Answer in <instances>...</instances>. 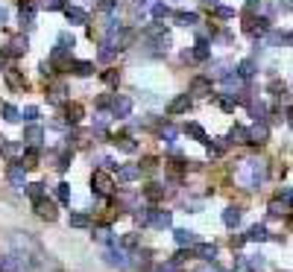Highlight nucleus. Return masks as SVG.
Masks as SVG:
<instances>
[{"mask_svg":"<svg viewBox=\"0 0 293 272\" xmlns=\"http://www.w3.org/2000/svg\"><path fill=\"white\" fill-rule=\"evenodd\" d=\"M238 179L246 185V190H255V187H261L264 179H267V164H264L261 158H249V161H243Z\"/></svg>","mask_w":293,"mask_h":272,"instance_id":"obj_1","label":"nucleus"},{"mask_svg":"<svg viewBox=\"0 0 293 272\" xmlns=\"http://www.w3.org/2000/svg\"><path fill=\"white\" fill-rule=\"evenodd\" d=\"M126 257H129V255H126V249H121V246H118V249H115V246H109V249L103 252V260L109 263V266H118V269H123V266L129 263Z\"/></svg>","mask_w":293,"mask_h":272,"instance_id":"obj_2","label":"nucleus"},{"mask_svg":"<svg viewBox=\"0 0 293 272\" xmlns=\"http://www.w3.org/2000/svg\"><path fill=\"white\" fill-rule=\"evenodd\" d=\"M94 190H97L100 196H109V193L115 190L112 176H109V173H103V170H97V173H94Z\"/></svg>","mask_w":293,"mask_h":272,"instance_id":"obj_3","label":"nucleus"},{"mask_svg":"<svg viewBox=\"0 0 293 272\" xmlns=\"http://www.w3.org/2000/svg\"><path fill=\"white\" fill-rule=\"evenodd\" d=\"M132 114V100L129 97H115L112 100V117H129Z\"/></svg>","mask_w":293,"mask_h":272,"instance_id":"obj_4","label":"nucleus"},{"mask_svg":"<svg viewBox=\"0 0 293 272\" xmlns=\"http://www.w3.org/2000/svg\"><path fill=\"white\" fill-rule=\"evenodd\" d=\"M188 94H193V97H206V94H211V79H208V76H193Z\"/></svg>","mask_w":293,"mask_h":272,"instance_id":"obj_5","label":"nucleus"},{"mask_svg":"<svg viewBox=\"0 0 293 272\" xmlns=\"http://www.w3.org/2000/svg\"><path fill=\"white\" fill-rule=\"evenodd\" d=\"M193 257L211 263V260L217 257V246H214V243H197V246H193Z\"/></svg>","mask_w":293,"mask_h":272,"instance_id":"obj_6","label":"nucleus"},{"mask_svg":"<svg viewBox=\"0 0 293 272\" xmlns=\"http://www.w3.org/2000/svg\"><path fill=\"white\" fill-rule=\"evenodd\" d=\"M6 176H9L12 187H18V190H24V187H27V173H24V164H12Z\"/></svg>","mask_w":293,"mask_h":272,"instance_id":"obj_7","label":"nucleus"},{"mask_svg":"<svg viewBox=\"0 0 293 272\" xmlns=\"http://www.w3.org/2000/svg\"><path fill=\"white\" fill-rule=\"evenodd\" d=\"M188 108H190V97H188V94H179V97H176V100L167 105V114H170V117H176V114H185Z\"/></svg>","mask_w":293,"mask_h":272,"instance_id":"obj_8","label":"nucleus"},{"mask_svg":"<svg viewBox=\"0 0 293 272\" xmlns=\"http://www.w3.org/2000/svg\"><path fill=\"white\" fill-rule=\"evenodd\" d=\"M270 138V129H267V123L264 120H255V126L249 129V144H264Z\"/></svg>","mask_w":293,"mask_h":272,"instance_id":"obj_9","label":"nucleus"},{"mask_svg":"<svg viewBox=\"0 0 293 272\" xmlns=\"http://www.w3.org/2000/svg\"><path fill=\"white\" fill-rule=\"evenodd\" d=\"M35 205V214L38 217H44V220H56V205L44 196V199H38V202H33Z\"/></svg>","mask_w":293,"mask_h":272,"instance_id":"obj_10","label":"nucleus"},{"mask_svg":"<svg viewBox=\"0 0 293 272\" xmlns=\"http://www.w3.org/2000/svg\"><path fill=\"white\" fill-rule=\"evenodd\" d=\"M41 138H44V129H41V126H27V129H24V138H21V141H27V147H38V144H41Z\"/></svg>","mask_w":293,"mask_h":272,"instance_id":"obj_11","label":"nucleus"},{"mask_svg":"<svg viewBox=\"0 0 293 272\" xmlns=\"http://www.w3.org/2000/svg\"><path fill=\"white\" fill-rule=\"evenodd\" d=\"M208 56H211V50H208V44L200 38L197 44H193V50H188L185 53V59H193V62H206Z\"/></svg>","mask_w":293,"mask_h":272,"instance_id":"obj_12","label":"nucleus"},{"mask_svg":"<svg viewBox=\"0 0 293 272\" xmlns=\"http://www.w3.org/2000/svg\"><path fill=\"white\" fill-rule=\"evenodd\" d=\"M115 170H118V179H121V182H135V179L141 176V167H138V164H123V167H118V164H115Z\"/></svg>","mask_w":293,"mask_h":272,"instance_id":"obj_13","label":"nucleus"},{"mask_svg":"<svg viewBox=\"0 0 293 272\" xmlns=\"http://www.w3.org/2000/svg\"><path fill=\"white\" fill-rule=\"evenodd\" d=\"M150 225H155V228H170L173 225L170 211H150Z\"/></svg>","mask_w":293,"mask_h":272,"instance_id":"obj_14","label":"nucleus"},{"mask_svg":"<svg viewBox=\"0 0 293 272\" xmlns=\"http://www.w3.org/2000/svg\"><path fill=\"white\" fill-rule=\"evenodd\" d=\"M65 18L70 24H88V12L79 9V6H65Z\"/></svg>","mask_w":293,"mask_h":272,"instance_id":"obj_15","label":"nucleus"},{"mask_svg":"<svg viewBox=\"0 0 293 272\" xmlns=\"http://www.w3.org/2000/svg\"><path fill=\"white\" fill-rule=\"evenodd\" d=\"M27 47H30V41H27V35H15L12 41H9V56H21V53H27Z\"/></svg>","mask_w":293,"mask_h":272,"instance_id":"obj_16","label":"nucleus"},{"mask_svg":"<svg viewBox=\"0 0 293 272\" xmlns=\"http://www.w3.org/2000/svg\"><path fill=\"white\" fill-rule=\"evenodd\" d=\"M173 237H176V243H179L182 249H185V246H197V243H200V240H197V234H193L190 228H179Z\"/></svg>","mask_w":293,"mask_h":272,"instance_id":"obj_17","label":"nucleus"},{"mask_svg":"<svg viewBox=\"0 0 293 272\" xmlns=\"http://www.w3.org/2000/svg\"><path fill=\"white\" fill-rule=\"evenodd\" d=\"M173 21H176L179 27H197V24H200V15H197V12H173Z\"/></svg>","mask_w":293,"mask_h":272,"instance_id":"obj_18","label":"nucleus"},{"mask_svg":"<svg viewBox=\"0 0 293 272\" xmlns=\"http://www.w3.org/2000/svg\"><path fill=\"white\" fill-rule=\"evenodd\" d=\"M68 70H73L76 76H91L94 73V65L85 62V59H79V62H68Z\"/></svg>","mask_w":293,"mask_h":272,"instance_id":"obj_19","label":"nucleus"},{"mask_svg":"<svg viewBox=\"0 0 293 272\" xmlns=\"http://www.w3.org/2000/svg\"><path fill=\"white\" fill-rule=\"evenodd\" d=\"M223 225L226 228H238V225H241V208H226L223 211Z\"/></svg>","mask_w":293,"mask_h":272,"instance_id":"obj_20","label":"nucleus"},{"mask_svg":"<svg viewBox=\"0 0 293 272\" xmlns=\"http://www.w3.org/2000/svg\"><path fill=\"white\" fill-rule=\"evenodd\" d=\"M185 135H190V138H197V141H200V144H211V141H208V135H206V129H203V126H200V123H188V126H185Z\"/></svg>","mask_w":293,"mask_h":272,"instance_id":"obj_21","label":"nucleus"},{"mask_svg":"<svg viewBox=\"0 0 293 272\" xmlns=\"http://www.w3.org/2000/svg\"><path fill=\"white\" fill-rule=\"evenodd\" d=\"M65 120H68V123H79V120H82V105H79V102H68V105H65Z\"/></svg>","mask_w":293,"mask_h":272,"instance_id":"obj_22","label":"nucleus"},{"mask_svg":"<svg viewBox=\"0 0 293 272\" xmlns=\"http://www.w3.org/2000/svg\"><path fill=\"white\" fill-rule=\"evenodd\" d=\"M255 70H258L255 59H243L241 65H238V73H241L243 79H252V76H255Z\"/></svg>","mask_w":293,"mask_h":272,"instance_id":"obj_23","label":"nucleus"},{"mask_svg":"<svg viewBox=\"0 0 293 272\" xmlns=\"http://www.w3.org/2000/svg\"><path fill=\"white\" fill-rule=\"evenodd\" d=\"M267 30H270V21H267V18H255V21H249V24H246V33H267Z\"/></svg>","mask_w":293,"mask_h":272,"instance_id":"obj_24","label":"nucleus"},{"mask_svg":"<svg viewBox=\"0 0 293 272\" xmlns=\"http://www.w3.org/2000/svg\"><path fill=\"white\" fill-rule=\"evenodd\" d=\"M246 240H252V243H264V240H270V234H267L264 225H252V228L246 231Z\"/></svg>","mask_w":293,"mask_h":272,"instance_id":"obj_25","label":"nucleus"},{"mask_svg":"<svg viewBox=\"0 0 293 272\" xmlns=\"http://www.w3.org/2000/svg\"><path fill=\"white\" fill-rule=\"evenodd\" d=\"M18 263H21L18 255H3L0 257V272H18Z\"/></svg>","mask_w":293,"mask_h":272,"instance_id":"obj_26","label":"nucleus"},{"mask_svg":"<svg viewBox=\"0 0 293 272\" xmlns=\"http://www.w3.org/2000/svg\"><path fill=\"white\" fill-rule=\"evenodd\" d=\"M0 114H3L6 123H18V120H21V111H18L15 105H9V102H3V105H0Z\"/></svg>","mask_w":293,"mask_h":272,"instance_id":"obj_27","label":"nucleus"},{"mask_svg":"<svg viewBox=\"0 0 293 272\" xmlns=\"http://www.w3.org/2000/svg\"><path fill=\"white\" fill-rule=\"evenodd\" d=\"M229 141H232V144H249V129H243V126H235V129L229 132Z\"/></svg>","mask_w":293,"mask_h":272,"instance_id":"obj_28","label":"nucleus"},{"mask_svg":"<svg viewBox=\"0 0 293 272\" xmlns=\"http://www.w3.org/2000/svg\"><path fill=\"white\" fill-rule=\"evenodd\" d=\"M24 193H27L33 202H38V199H44V185H41V182H33V185L24 187Z\"/></svg>","mask_w":293,"mask_h":272,"instance_id":"obj_29","label":"nucleus"},{"mask_svg":"<svg viewBox=\"0 0 293 272\" xmlns=\"http://www.w3.org/2000/svg\"><path fill=\"white\" fill-rule=\"evenodd\" d=\"M144 196H147V199H153V202H158V199H164V185H147L144 187Z\"/></svg>","mask_w":293,"mask_h":272,"instance_id":"obj_30","label":"nucleus"},{"mask_svg":"<svg viewBox=\"0 0 293 272\" xmlns=\"http://www.w3.org/2000/svg\"><path fill=\"white\" fill-rule=\"evenodd\" d=\"M91 225V217L82 214V211H76V214H70V228H88Z\"/></svg>","mask_w":293,"mask_h":272,"instance_id":"obj_31","label":"nucleus"},{"mask_svg":"<svg viewBox=\"0 0 293 272\" xmlns=\"http://www.w3.org/2000/svg\"><path fill=\"white\" fill-rule=\"evenodd\" d=\"M112 144H115L118 150H123V153H135V150H138V144H135L132 138H115Z\"/></svg>","mask_w":293,"mask_h":272,"instance_id":"obj_32","label":"nucleus"},{"mask_svg":"<svg viewBox=\"0 0 293 272\" xmlns=\"http://www.w3.org/2000/svg\"><path fill=\"white\" fill-rule=\"evenodd\" d=\"M249 114H252L255 120H264V117H267V105H264V102L249 100Z\"/></svg>","mask_w":293,"mask_h":272,"instance_id":"obj_33","label":"nucleus"},{"mask_svg":"<svg viewBox=\"0 0 293 272\" xmlns=\"http://www.w3.org/2000/svg\"><path fill=\"white\" fill-rule=\"evenodd\" d=\"M65 59H70V50H68V47H56V50L50 53V62H53V65H62Z\"/></svg>","mask_w":293,"mask_h":272,"instance_id":"obj_34","label":"nucleus"},{"mask_svg":"<svg viewBox=\"0 0 293 272\" xmlns=\"http://www.w3.org/2000/svg\"><path fill=\"white\" fill-rule=\"evenodd\" d=\"M138 243H141V237H138V234H123V237H121V249H126V252H132V249H135Z\"/></svg>","mask_w":293,"mask_h":272,"instance_id":"obj_35","label":"nucleus"},{"mask_svg":"<svg viewBox=\"0 0 293 272\" xmlns=\"http://www.w3.org/2000/svg\"><path fill=\"white\" fill-rule=\"evenodd\" d=\"M35 161H38V147H27V155H24V167H35Z\"/></svg>","mask_w":293,"mask_h":272,"instance_id":"obj_36","label":"nucleus"},{"mask_svg":"<svg viewBox=\"0 0 293 272\" xmlns=\"http://www.w3.org/2000/svg\"><path fill=\"white\" fill-rule=\"evenodd\" d=\"M217 105H220L223 111H235L238 100H235V94H229V97H217Z\"/></svg>","mask_w":293,"mask_h":272,"instance_id":"obj_37","label":"nucleus"},{"mask_svg":"<svg viewBox=\"0 0 293 272\" xmlns=\"http://www.w3.org/2000/svg\"><path fill=\"white\" fill-rule=\"evenodd\" d=\"M173 12H170V6H167V3H155L153 6V18H158V21H161V18H170Z\"/></svg>","mask_w":293,"mask_h":272,"instance_id":"obj_38","label":"nucleus"},{"mask_svg":"<svg viewBox=\"0 0 293 272\" xmlns=\"http://www.w3.org/2000/svg\"><path fill=\"white\" fill-rule=\"evenodd\" d=\"M56 196H59V202H65V205L70 202V185L68 182H62V185L56 187Z\"/></svg>","mask_w":293,"mask_h":272,"instance_id":"obj_39","label":"nucleus"},{"mask_svg":"<svg viewBox=\"0 0 293 272\" xmlns=\"http://www.w3.org/2000/svg\"><path fill=\"white\" fill-rule=\"evenodd\" d=\"M94 237L100 240V243H106V246H115V237H112V231H109V228H97V231H94Z\"/></svg>","mask_w":293,"mask_h":272,"instance_id":"obj_40","label":"nucleus"},{"mask_svg":"<svg viewBox=\"0 0 293 272\" xmlns=\"http://www.w3.org/2000/svg\"><path fill=\"white\" fill-rule=\"evenodd\" d=\"M6 82H9L12 88H24V85H27V82H24V79L15 73V70H6Z\"/></svg>","mask_w":293,"mask_h":272,"instance_id":"obj_41","label":"nucleus"},{"mask_svg":"<svg viewBox=\"0 0 293 272\" xmlns=\"http://www.w3.org/2000/svg\"><path fill=\"white\" fill-rule=\"evenodd\" d=\"M70 161H73V153H70V150H65V153L59 155V164H56V167H59V170H68Z\"/></svg>","mask_w":293,"mask_h":272,"instance_id":"obj_42","label":"nucleus"},{"mask_svg":"<svg viewBox=\"0 0 293 272\" xmlns=\"http://www.w3.org/2000/svg\"><path fill=\"white\" fill-rule=\"evenodd\" d=\"M21 117L27 120V123H35V120H38V108H35V105H27V108L21 111Z\"/></svg>","mask_w":293,"mask_h":272,"instance_id":"obj_43","label":"nucleus"},{"mask_svg":"<svg viewBox=\"0 0 293 272\" xmlns=\"http://www.w3.org/2000/svg\"><path fill=\"white\" fill-rule=\"evenodd\" d=\"M270 211H273V214H287L290 205H284L281 199H273V202H270Z\"/></svg>","mask_w":293,"mask_h":272,"instance_id":"obj_44","label":"nucleus"},{"mask_svg":"<svg viewBox=\"0 0 293 272\" xmlns=\"http://www.w3.org/2000/svg\"><path fill=\"white\" fill-rule=\"evenodd\" d=\"M278 199L293 208V187H281V190H278Z\"/></svg>","mask_w":293,"mask_h":272,"instance_id":"obj_45","label":"nucleus"},{"mask_svg":"<svg viewBox=\"0 0 293 272\" xmlns=\"http://www.w3.org/2000/svg\"><path fill=\"white\" fill-rule=\"evenodd\" d=\"M214 15L217 18H235V9H232V6H214Z\"/></svg>","mask_w":293,"mask_h":272,"instance_id":"obj_46","label":"nucleus"},{"mask_svg":"<svg viewBox=\"0 0 293 272\" xmlns=\"http://www.w3.org/2000/svg\"><path fill=\"white\" fill-rule=\"evenodd\" d=\"M155 272H179V263L176 260H167V263H161Z\"/></svg>","mask_w":293,"mask_h":272,"instance_id":"obj_47","label":"nucleus"},{"mask_svg":"<svg viewBox=\"0 0 293 272\" xmlns=\"http://www.w3.org/2000/svg\"><path fill=\"white\" fill-rule=\"evenodd\" d=\"M59 47H68V50H70V47H73V35L62 33V35H59Z\"/></svg>","mask_w":293,"mask_h":272,"instance_id":"obj_48","label":"nucleus"},{"mask_svg":"<svg viewBox=\"0 0 293 272\" xmlns=\"http://www.w3.org/2000/svg\"><path fill=\"white\" fill-rule=\"evenodd\" d=\"M0 153H3V155H15L18 153V144H9V141H6V144H0Z\"/></svg>","mask_w":293,"mask_h":272,"instance_id":"obj_49","label":"nucleus"},{"mask_svg":"<svg viewBox=\"0 0 293 272\" xmlns=\"http://www.w3.org/2000/svg\"><path fill=\"white\" fill-rule=\"evenodd\" d=\"M103 82H106V85H115V82H118V70H109V73H103Z\"/></svg>","mask_w":293,"mask_h":272,"instance_id":"obj_50","label":"nucleus"},{"mask_svg":"<svg viewBox=\"0 0 293 272\" xmlns=\"http://www.w3.org/2000/svg\"><path fill=\"white\" fill-rule=\"evenodd\" d=\"M47 9H65V0H44Z\"/></svg>","mask_w":293,"mask_h":272,"instance_id":"obj_51","label":"nucleus"},{"mask_svg":"<svg viewBox=\"0 0 293 272\" xmlns=\"http://www.w3.org/2000/svg\"><path fill=\"white\" fill-rule=\"evenodd\" d=\"M261 6V0H246V12H255Z\"/></svg>","mask_w":293,"mask_h":272,"instance_id":"obj_52","label":"nucleus"},{"mask_svg":"<svg viewBox=\"0 0 293 272\" xmlns=\"http://www.w3.org/2000/svg\"><path fill=\"white\" fill-rule=\"evenodd\" d=\"M197 272H217V266H211V263H206L203 269H197Z\"/></svg>","mask_w":293,"mask_h":272,"instance_id":"obj_53","label":"nucleus"},{"mask_svg":"<svg viewBox=\"0 0 293 272\" xmlns=\"http://www.w3.org/2000/svg\"><path fill=\"white\" fill-rule=\"evenodd\" d=\"M6 56H9V50H0V65L6 62Z\"/></svg>","mask_w":293,"mask_h":272,"instance_id":"obj_54","label":"nucleus"},{"mask_svg":"<svg viewBox=\"0 0 293 272\" xmlns=\"http://www.w3.org/2000/svg\"><path fill=\"white\" fill-rule=\"evenodd\" d=\"M6 18H9V15H6V9H0V24H3V21H6Z\"/></svg>","mask_w":293,"mask_h":272,"instance_id":"obj_55","label":"nucleus"},{"mask_svg":"<svg viewBox=\"0 0 293 272\" xmlns=\"http://www.w3.org/2000/svg\"><path fill=\"white\" fill-rule=\"evenodd\" d=\"M203 3H206V6H217V0H203Z\"/></svg>","mask_w":293,"mask_h":272,"instance_id":"obj_56","label":"nucleus"}]
</instances>
